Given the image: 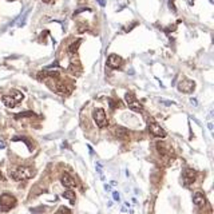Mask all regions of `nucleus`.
<instances>
[{"instance_id": "f257e3e1", "label": "nucleus", "mask_w": 214, "mask_h": 214, "mask_svg": "<svg viewBox=\"0 0 214 214\" xmlns=\"http://www.w3.org/2000/svg\"><path fill=\"white\" fill-rule=\"evenodd\" d=\"M8 174L15 181H24V180H29L35 174V171L28 166H18V167L11 169L8 171Z\"/></svg>"}, {"instance_id": "f03ea898", "label": "nucleus", "mask_w": 214, "mask_h": 214, "mask_svg": "<svg viewBox=\"0 0 214 214\" xmlns=\"http://www.w3.org/2000/svg\"><path fill=\"white\" fill-rule=\"evenodd\" d=\"M2 101H3V103L6 104L7 107L13 108V107H16L18 104L23 101V94L20 91L13 90L11 94H8V95H4L2 98Z\"/></svg>"}, {"instance_id": "7ed1b4c3", "label": "nucleus", "mask_w": 214, "mask_h": 214, "mask_svg": "<svg viewBox=\"0 0 214 214\" xmlns=\"http://www.w3.org/2000/svg\"><path fill=\"white\" fill-rule=\"evenodd\" d=\"M124 99H126V103H127V106H128L130 110L138 111V112L143 110V106L137 101V98H135V95H134L133 92H127L126 95H124Z\"/></svg>"}, {"instance_id": "20e7f679", "label": "nucleus", "mask_w": 214, "mask_h": 214, "mask_svg": "<svg viewBox=\"0 0 214 214\" xmlns=\"http://www.w3.org/2000/svg\"><path fill=\"white\" fill-rule=\"evenodd\" d=\"M92 117L98 127L103 128L107 126V118H106V112H104L103 108H95L92 112Z\"/></svg>"}, {"instance_id": "39448f33", "label": "nucleus", "mask_w": 214, "mask_h": 214, "mask_svg": "<svg viewBox=\"0 0 214 214\" xmlns=\"http://www.w3.org/2000/svg\"><path fill=\"white\" fill-rule=\"evenodd\" d=\"M15 205H16V200H15V197L11 196V194H3V196L0 197V207H2L4 211L9 210V209L13 207Z\"/></svg>"}, {"instance_id": "423d86ee", "label": "nucleus", "mask_w": 214, "mask_h": 214, "mask_svg": "<svg viewBox=\"0 0 214 214\" xmlns=\"http://www.w3.org/2000/svg\"><path fill=\"white\" fill-rule=\"evenodd\" d=\"M194 88H196V83L190 79H182V81L178 83V90L183 94H190L194 91Z\"/></svg>"}, {"instance_id": "0eeeda50", "label": "nucleus", "mask_w": 214, "mask_h": 214, "mask_svg": "<svg viewBox=\"0 0 214 214\" xmlns=\"http://www.w3.org/2000/svg\"><path fill=\"white\" fill-rule=\"evenodd\" d=\"M149 131H150L151 135L157 137V138H165L166 137V131L155 122H149Z\"/></svg>"}, {"instance_id": "6e6552de", "label": "nucleus", "mask_w": 214, "mask_h": 214, "mask_svg": "<svg viewBox=\"0 0 214 214\" xmlns=\"http://www.w3.org/2000/svg\"><path fill=\"white\" fill-rule=\"evenodd\" d=\"M123 64V59L117 55V54H111V55H108L107 58V66L112 68V70H117V68H121V66Z\"/></svg>"}, {"instance_id": "1a4fd4ad", "label": "nucleus", "mask_w": 214, "mask_h": 214, "mask_svg": "<svg viewBox=\"0 0 214 214\" xmlns=\"http://www.w3.org/2000/svg\"><path fill=\"white\" fill-rule=\"evenodd\" d=\"M196 177H197V173L193 170V169H185L182 173V181H183V185L189 186L190 183H193L196 181Z\"/></svg>"}, {"instance_id": "9d476101", "label": "nucleus", "mask_w": 214, "mask_h": 214, "mask_svg": "<svg viewBox=\"0 0 214 214\" xmlns=\"http://www.w3.org/2000/svg\"><path fill=\"white\" fill-rule=\"evenodd\" d=\"M60 182H62V185H63L64 187L70 189V190L75 187V181H74V178H72L71 175H70L68 173H63V174H62Z\"/></svg>"}, {"instance_id": "9b49d317", "label": "nucleus", "mask_w": 214, "mask_h": 214, "mask_svg": "<svg viewBox=\"0 0 214 214\" xmlns=\"http://www.w3.org/2000/svg\"><path fill=\"white\" fill-rule=\"evenodd\" d=\"M193 202H194V205H197V206H203L205 205V196H203L202 193H196L193 196Z\"/></svg>"}, {"instance_id": "f8f14e48", "label": "nucleus", "mask_w": 214, "mask_h": 214, "mask_svg": "<svg viewBox=\"0 0 214 214\" xmlns=\"http://www.w3.org/2000/svg\"><path fill=\"white\" fill-rule=\"evenodd\" d=\"M157 149H158V151L161 153L162 155H166V153H170V149L167 147V145H165V143H161V142L157 143Z\"/></svg>"}, {"instance_id": "ddd939ff", "label": "nucleus", "mask_w": 214, "mask_h": 214, "mask_svg": "<svg viewBox=\"0 0 214 214\" xmlns=\"http://www.w3.org/2000/svg\"><path fill=\"white\" fill-rule=\"evenodd\" d=\"M62 196L64 197V198H67V200L71 202V203H75V193H74L72 190H67V191H64Z\"/></svg>"}, {"instance_id": "4468645a", "label": "nucleus", "mask_w": 214, "mask_h": 214, "mask_svg": "<svg viewBox=\"0 0 214 214\" xmlns=\"http://www.w3.org/2000/svg\"><path fill=\"white\" fill-rule=\"evenodd\" d=\"M81 43H82L81 39H79V40H76V42H74V43H71V44H70V47H68V51L71 52V54H75L78 51L79 44H81Z\"/></svg>"}, {"instance_id": "2eb2a0df", "label": "nucleus", "mask_w": 214, "mask_h": 214, "mask_svg": "<svg viewBox=\"0 0 214 214\" xmlns=\"http://www.w3.org/2000/svg\"><path fill=\"white\" fill-rule=\"evenodd\" d=\"M115 133H117V137H119V138H124L128 135V131L124 127H117Z\"/></svg>"}, {"instance_id": "dca6fc26", "label": "nucleus", "mask_w": 214, "mask_h": 214, "mask_svg": "<svg viewBox=\"0 0 214 214\" xmlns=\"http://www.w3.org/2000/svg\"><path fill=\"white\" fill-rule=\"evenodd\" d=\"M56 214H71V213H70V210H68V209L67 207H60V209H59V210L56 211Z\"/></svg>"}, {"instance_id": "f3484780", "label": "nucleus", "mask_w": 214, "mask_h": 214, "mask_svg": "<svg viewBox=\"0 0 214 214\" xmlns=\"http://www.w3.org/2000/svg\"><path fill=\"white\" fill-rule=\"evenodd\" d=\"M31 115H34V112L28 111V112H22V114H19V115H16V118H22V117H31Z\"/></svg>"}, {"instance_id": "a211bd4d", "label": "nucleus", "mask_w": 214, "mask_h": 214, "mask_svg": "<svg viewBox=\"0 0 214 214\" xmlns=\"http://www.w3.org/2000/svg\"><path fill=\"white\" fill-rule=\"evenodd\" d=\"M112 198H114L115 201H119V198H121V196H119V193L114 191V193H112Z\"/></svg>"}, {"instance_id": "6ab92c4d", "label": "nucleus", "mask_w": 214, "mask_h": 214, "mask_svg": "<svg viewBox=\"0 0 214 214\" xmlns=\"http://www.w3.org/2000/svg\"><path fill=\"white\" fill-rule=\"evenodd\" d=\"M84 29H87V26L84 23H81V27H79V32H83Z\"/></svg>"}, {"instance_id": "aec40b11", "label": "nucleus", "mask_w": 214, "mask_h": 214, "mask_svg": "<svg viewBox=\"0 0 214 214\" xmlns=\"http://www.w3.org/2000/svg\"><path fill=\"white\" fill-rule=\"evenodd\" d=\"M97 170L101 173V175H102V165H101V163H97Z\"/></svg>"}, {"instance_id": "412c9836", "label": "nucleus", "mask_w": 214, "mask_h": 214, "mask_svg": "<svg viewBox=\"0 0 214 214\" xmlns=\"http://www.w3.org/2000/svg\"><path fill=\"white\" fill-rule=\"evenodd\" d=\"M0 149H6V142L3 139H0Z\"/></svg>"}, {"instance_id": "4be33fe9", "label": "nucleus", "mask_w": 214, "mask_h": 214, "mask_svg": "<svg viewBox=\"0 0 214 214\" xmlns=\"http://www.w3.org/2000/svg\"><path fill=\"white\" fill-rule=\"evenodd\" d=\"M190 103L194 104V106H197V101H196V99H190Z\"/></svg>"}, {"instance_id": "5701e85b", "label": "nucleus", "mask_w": 214, "mask_h": 214, "mask_svg": "<svg viewBox=\"0 0 214 214\" xmlns=\"http://www.w3.org/2000/svg\"><path fill=\"white\" fill-rule=\"evenodd\" d=\"M104 189H106V191H110V186H108V185L104 186Z\"/></svg>"}, {"instance_id": "b1692460", "label": "nucleus", "mask_w": 214, "mask_h": 214, "mask_svg": "<svg viewBox=\"0 0 214 214\" xmlns=\"http://www.w3.org/2000/svg\"><path fill=\"white\" fill-rule=\"evenodd\" d=\"M0 181H3V174L0 173Z\"/></svg>"}]
</instances>
